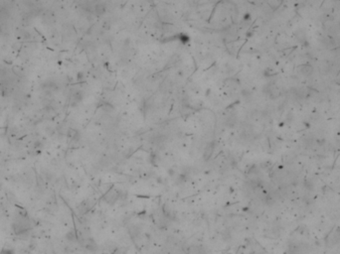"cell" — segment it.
Segmentation results:
<instances>
[{
  "label": "cell",
  "instance_id": "2",
  "mask_svg": "<svg viewBox=\"0 0 340 254\" xmlns=\"http://www.w3.org/2000/svg\"><path fill=\"white\" fill-rule=\"evenodd\" d=\"M1 254H14V252L10 249H4V250H2Z\"/></svg>",
  "mask_w": 340,
  "mask_h": 254
},
{
  "label": "cell",
  "instance_id": "1",
  "mask_svg": "<svg viewBox=\"0 0 340 254\" xmlns=\"http://www.w3.org/2000/svg\"><path fill=\"white\" fill-rule=\"evenodd\" d=\"M212 150H213V148L210 147V146L206 149L205 153H204V159H205V160H208V159L211 157V154H212Z\"/></svg>",
  "mask_w": 340,
  "mask_h": 254
}]
</instances>
